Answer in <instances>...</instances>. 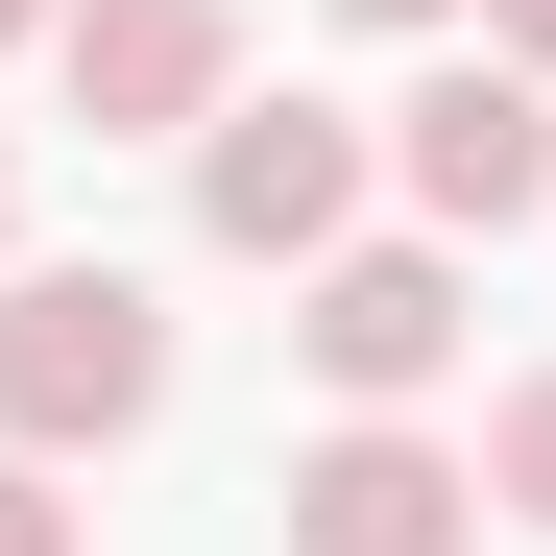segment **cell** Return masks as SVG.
I'll return each mask as SVG.
<instances>
[{
  "label": "cell",
  "mask_w": 556,
  "mask_h": 556,
  "mask_svg": "<svg viewBox=\"0 0 556 556\" xmlns=\"http://www.w3.org/2000/svg\"><path fill=\"white\" fill-rule=\"evenodd\" d=\"M339 25H459V0H339Z\"/></svg>",
  "instance_id": "cell-11"
},
{
  "label": "cell",
  "mask_w": 556,
  "mask_h": 556,
  "mask_svg": "<svg viewBox=\"0 0 556 556\" xmlns=\"http://www.w3.org/2000/svg\"><path fill=\"white\" fill-rule=\"evenodd\" d=\"M388 194L435 242H532L556 218V73L532 49H435L412 98H388Z\"/></svg>",
  "instance_id": "cell-2"
},
{
  "label": "cell",
  "mask_w": 556,
  "mask_h": 556,
  "mask_svg": "<svg viewBox=\"0 0 556 556\" xmlns=\"http://www.w3.org/2000/svg\"><path fill=\"white\" fill-rule=\"evenodd\" d=\"M363 169H388L363 98H218L194 122V242L218 266H315V242H363Z\"/></svg>",
  "instance_id": "cell-3"
},
{
  "label": "cell",
  "mask_w": 556,
  "mask_h": 556,
  "mask_svg": "<svg viewBox=\"0 0 556 556\" xmlns=\"http://www.w3.org/2000/svg\"><path fill=\"white\" fill-rule=\"evenodd\" d=\"M49 73L98 146H194L242 98V0H49Z\"/></svg>",
  "instance_id": "cell-5"
},
{
  "label": "cell",
  "mask_w": 556,
  "mask_h": 556,
  "mask_svg": "<svg viewBox=\"0 0 556 556\" xmlns=\"http://www.w3.org/2000/svg\"><path fill=\"white\" fill-rule=\"evenodd\" d=\"M0 266H25V122H0Z\"/></svg>",
  "instance_id": "cell-10"
},
{
  "label": "cell",
  "mask_w": 556,
  "mask_h": 556,
  "mask_svg": "<svg viewBox=\"0 0 556 556\" xmlns=\"http://www.w3.org/2000/svg\"><path fill=\"white\" fill-rule=\"evenodd\" d=\"M169 412V291L146 266H0V435L25 459H122Z\"/></svg>",
  "instance_id": "cell-1"
},
{
  "label": "cell",
  "mask_w": 556,
  "mask_h": 556,
  "mask_svg": "<svg viewBox=\"0 0 556 556\" xmlns=\"http://www.w3.org/2000/svg\"><path fill=\"white\" fill-rule=\"evenodd\" d=\"M291 556H484V459L412 435V412H339L291 459Z\"/></svg>",
  "instance_id": "cell-6"
},
{
  "label": "cell",
  "mask_w": 556,
  "mask_h": 556,
  "mask_svg": "<svg viewBox=\"0 0 556 556\" xmlns=\"http://www.w3.org/2000/svg\"><path fill=\"white\" fill-rule=\"evenodd\" d=\"M0 556H98V508H73V459H25V435H0Z\"/></svg>",
  "instance_id": "cell-8"
},
{
  "label": "cell",
  "mask_w": 556,
  "mask_h": 556,
  "mask_svg": "<svg viewBox=\"0 0 556 556\" xmlns=\"http://www.w3.org/2000/svg\"><path fill=\"white\" fill-rule=\"evenodd\" d=\"M484 508L556 532V363H532V388H484Z\"/></svg>",
  "instance_id": "cell-7"
},
{
  "label": "cell",
  "mask_w": 556,
  "mask_h": 556,
  "mask_svg": "<svg viewBox=\"0 0 556 556\" xmlns=\"http://www.w3.org/2000/svg\"><path fill=\"white\" fill-rule=\"evenodd\" d=\"M459 25H484V49H532V73H556V0H459Z\"/></svg>",
  "instance_id": "cell-9"
},
{
  "label": "cell",
  "mask_w": 556,
  "mask_h": 556,
  "mask_svg": "<svg viewBox=\"0 0 556 556\" xmlns=\"http://www.w3.org/2000/svg\"><path fill=\"white\" fill-rule=\"evenodd\" d=\"M0 49H49V0H0Z\"/></svg>",
  "instance_id": "cell-12"
},
{
  "label": "cell",
  "mask_w": 556,
  "mask_h": 556,
  "mask_svg": "<svg viewBox=\"0 0 556 556\" xmlns=\"http://www.w3.org/2000/svg\"><path fill=\"white\" fill-rule=\"evenodd\" d=\"M291 363L339 412H435V363H459V242L412 218V242H315L291 266Z\"/></svg>",
  "instance_id": "cell-4"
}]
</instances>
